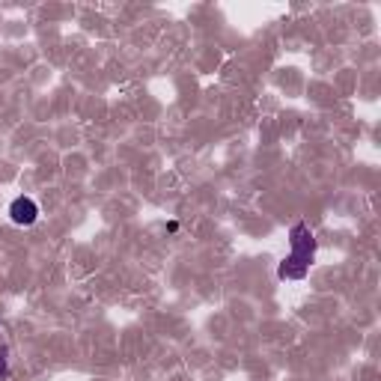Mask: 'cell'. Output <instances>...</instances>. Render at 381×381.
<instances>
[{
	"instance_id": "cell-3",
	"label": "cell",
	"mask_w": 381,
	"mask_h": 381,
	"mask_svg": "<svg viewBox=\"0 0 381 381\" xmlns=\"http://www.w3.org/2000/svg\"><path fill=\"white\" fill-rule=\"evenodd\" d=\"M6 366H9V352H6V349H0V378L6 375Z\"/></svg>"
},
{
	"instance_id": "cell-1",
	"label": "cell",
	"mask_w": 381,
	"mask_h": 381,
	"mask_svg": "<svg viewBox=\"0 0 381 381\" xmlns=\"http://www.w3.org/2000/svg\"><path fill=\"white\" fill-rule=\"evenodd\" d=\"M289 244H292V254L280 262L277 268V277L280 280H304L310 265L316 259V238L310 233L307 223H295L289 230Z\"/></svg>"
},
{
	"instance_id": "cell-2",
	"label": "cell",
	"mask_w": 381,
	"mask_h": 381,
	"mask_svg": "<svg viewBox=\"0 0 381 381\" xmlns=\"http://www.w3.org/2000/svg\"><path fill=\"white\" fill-rule=\"evenodd\" d=\"M9 218L18 226H33L39 221V206H36V200H30V197H15L9 206Z\"/></svg>"
}]
</instances>
